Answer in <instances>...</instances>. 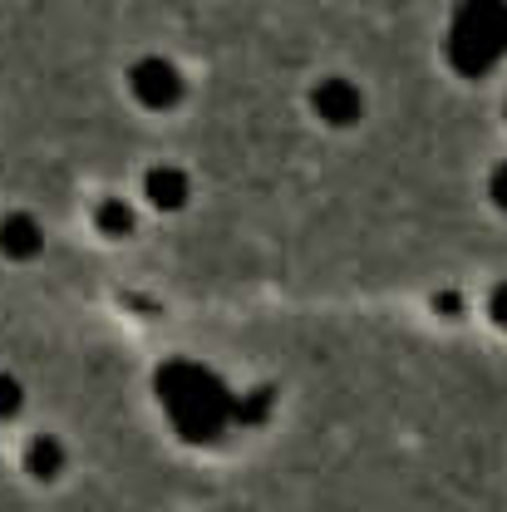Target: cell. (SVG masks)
Instances as JSON below:
<instances>
[{
  "mask_svg": "<svg viewBox=\"0 0 507 512\" xmlns=\"http://www.w3.org/2000/svg\"><path fill=\"white\" fill-rule=\"evenodd\" d=\"M158 399L168 404V419L188 444H212L227 429V419L242 414V399H232L212 370L188 360H173L158 370Z\"/></svg>",
  "mask_w": 507,
  "mask_h": 512,
  "instance_id": "1",
  "label": "cell"
},
{
  "mask_svg": "<svg viewBox=\"0 0 507 512\" xmlns=\"http://www.w3.org/2000/svg\"><path fill=\"white\" fill-rule=\"evenodd\" d=\"M507 55V0H463L448 25V64L483 79Z\"/></svg>",
  "mask_w": 507,
  "mask_h": 512,
  "instance_id": "2",
  "label": "cell"
},
{
  "mask_svg": "<svg viewBox=\"0 0 507 512\" xmlns=\"http://www.w3.org/2000/svg\"><path fill=\"white\" fill-rule=\"evenodd\" d=\"M128 84H133V99H138L143 109H173V104L183 99V74L168 60H158V55L133 64Z\"/></svg>",
  "mask_w": 507,
  "mask_h": 512,
  "instance_id": "3",
  "label": "cell"
},
{
  "mask_svg": "<svg viewBox=\"0 0 507 512\" xmlns=\"http://www.w3.org/2000/svg\"><path fill=\"white\" fill-rule=\"evenodd\" d=\"M311 104H316L320 119H325V124H335V128L355 124V119L365 114V99H360V89H355L350 79H325V84H316Z\"/></svg>",
  "mask_w": 507,
  "mask_h": 512,
  "instance_id": "4",
  "label": "cell"
},
{
  "mask_svg": "<svg viewBox=\"0 0 507 512\" xmlns=\"http://www.w3.org/2000/svg\"><path fill=\"white\" fill-rule=\"evenodd\" d=\"M40 247H45V237H40V222L35 217H25V212L0 217V256L30 261V256H40Z\"/></svg>",
  "mask_w": 507,
  "mask_h": 512,
  "instance_id": "5",
  "label": "cell"
},
{
  "mask_svg": "<svg viewBox=\"0 0 507 512\" xmlns=\"http://www.w3.org/2000/svg\"><path fill=\"white\" fill-rule=\"evenodd\" d=\"M143 188H148V202H153L158 212H178V207L188 202V178H183L178 168H153V173L143 178Z\"/></svg>",
  "mask_w": 507,
  "mask_h": 512,
  "instance_id": "6",
  "label": "cell"
},
{
  "mask_svg": "<svg viewBox=\"0 0 507 512\" xmlns=\"http://www.w3.org/2000/svg\"><path fill=\"white\" fill-rule=\"evenodd\" d=\"M60 468H64V444L60 439L40 434V439H30V444H25V473H30V478L50 483V478H60Z\"/></svg>",
  "mask_w": 507,
  "mask_h": 512,
  "instance_id": "7",
  "label": "cell"
},
{
  "mask_svg": "<svg viewBox=\"0 0 507 512\" xmlns=\"http://www.w3.org/2000/svg\"><path fill=\"white\" fill-rule=\"evenodd\" d=\"M94 217H99V232H104V237H128V232H133V207L119 202V197H104Z\"/></svg>",
  "mask_w": 507,
  "mask_h": 512,
  "instance_id": "8",
  "label": "cell"
},
{
  "mask_svg": "<svg viewBox=\"0 0 507 512\" xmlns=\"http://www.w3.org/2000/svg\"><path fill=\"white\" fill-rule=\"evenodd\" d=\"M20 404H25V389L15 375H0V419H15L20 414Z\"/></svg>",
  "mask_w": 507,
  "mask_h": 512,
  "instance_id": "9",
  "label": "cell"
},
{
  "mask_svg": "<svg viewBox=\"0 0 507 512\" xmlns=\"http://www.w3.org/2000/svg\"><path fill=\"white\" fill-rule=\"evenodd\" d=\"M488 197H493V207H503L507 212V163L493 168V178H488Z\"/></svg>",
  "mask_w": 507,
  "mask_h": 512,
  "instance_id": "10",
  "label": "cell"
},
{
  "mask_svg": "<svg viewBox=\"0 0 507 512\" xmlns=\"http://www.w3.org/2000/svg\"><path fill=\"white\" fill-rule=\"evenodd\" d=\"M488 316L507 330V281H498V286H493V296H488Z\"/></svg>",
  "mask_w": 507,
  "mask_h": 512,
  "instance_id": "11",
  "label": "cell"
}]
</instances>
